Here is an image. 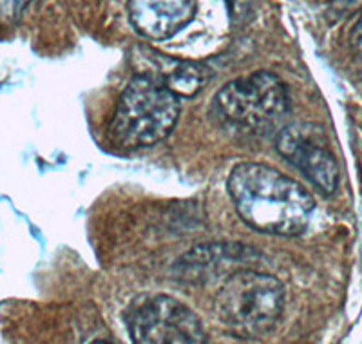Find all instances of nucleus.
<instances>
[{"instance_id": "nucleus-9", "label": "nucleus", "mask_w": 362, "mask_h": 344, "mask_svg": "<svg viewBox=\"0 0 362 344\" xmlns=\"http://www.w3.org/2000/svg\"><path fill=\"white\" fill-rule=\"evenodd\" d=\"M165 86L177 96H192L202 86L199 71L192 66H177L173 73L167 76Z\"/></svg>"}, {"instance_id": "nucleus-8", "label": "nucleus", "mask_w": 362, "mask_h": 344, "mask_svg": "<svg viewBox=\"0 0 362 344\" xmlns=\"http://www.w3.org/2000/svg\"><path fill=\"white\" fill-rule=\"evenodd\" d=\"M248 250L243 246L230 245H206L190 250L189 254L177 261V272L189 281H205L210 275H218V270L232 261L245 259Z\"/></svg>"}, {"instance_id": "nucleus-3", "label": "nucleus", "mask_w": 362, "mask_h": 344, "mask_svg": "<svg viewBox=\"0 0 362 344\" xmlns=\"http://www.w3.org/2000/svg\"><path fill=\"white\" fill-rule=\"evenodd\" d=\"M180 118V96L151 76L132 78L118 100L111 131L127 147L156 145Z\"/></svg>"}, {"instance_id": "nucleus-7", "label": "nucleus", "mask_w": 362, "mask_h": 344, "mask_svg": "<svg viewBox=\"0 0 362 344\" xmlns=\"http://www.w3.org/2000/svg\"><path fill=\"white\" fill-rule=\"evenodd\" d=\"M129 15L138 33L167 40L192 22L196 0H129Z\"/></svg>"}, {"instance_id": "nucleus-12", "label": "nucleus", "mask_w": 362, "mask_h": 344, "mask_svg": "<svg viewBox=\"0 0 362 344\" xmlns=\"http://www.w3.org/2000/svg\"><path fill=\"white\" fill-rule=\"evenodd\" d=\"M90 344H115V343H109V340L100 339V340H95V343H90Z\"/></svg>"}, {"instance_id": "nucleus-11", "label": "nucleus", "mask_w": 362, "mask_h": 344, "mask_svg": "<svg viewBox=\"0 0 362 344\" xmlns=\"http://www.w3.org/2000/svg\"><path fill=\"white\" fill-rule=\"evenodd\" d=\"M354 38H355V44L361 45L362 47V21L358 22L357 25H355V33H354Z\"/></svg>"}, {"instance_id": "nucleus-10", "label": "nucleus", "mask_w": 362, "mask_h": 344, "mask_svg": "<svg viewBox=\"0 0 362 344\" xmlns=\"http://www.w3.org/2000/svg\"><path fill=\"white\" fill-rule=\"evenodd\" d=\"M31 0H0V21L11 22L21 17Z\"/></svg>"}, {"instance_id": "nucleus-2", "label": "nucleus", "mask_w": 362, "mask_h": 344, "mask_svg": "<svg viewBox=\"0 0 362 344\" xmlns=\"http://www.w3.org/2000/svg\"><path fill=\"white\" fill-rule=\"evenodd\" d=\"M284 310V287L264 272L235 270L216 295V316L230 336L259 339L272 332Z\"/></svg>"}, {"instance_id": "nucleus-5", "label": "nucleus", "mask_w": 362, "mask_h": 344, "mask_svg": "<svg viewBox=\"0 0 362 344\" xmlns=\"http://www.w3.org/2000/svg\"><path fill=\"white\" fill-rule=\"evenodd\" d=\"M132 344H209L199 317L173 295H144L125 311Z\"/></svg>"}, {"instance_id": "nucleus-1", "label": "nucleus", "mask_w": 362, "mask_h": 344, "mask_svg": "<svg viewBox=\"0 0 362 344\" xmlns=\"http://www.w3.org/2000/svg\"><path fill=\"white\" fill-rule=\"evenodd\" d=\"M239 217L272 236H299L312 219L315 201L292 178L264 164H239L226 180Z\"/></svg>"}, {"instance_id": "nucleus-4", "label": "nucleus", "mask_w": 362, "mask_h": 344, "mask_svg": "<svg viewBox=\"0 0 362 344\" xmlns=\"http://www.w3.org/2000/svg\"><path fill=\"white\" fill-rule=\"evenodd\" d=\"M219 115L230 123L252 131L276 125L288 111V91L279 76L257 71L226 84L216 95Z\"/></svg>"}, {"instance_id": "nucleus-6", "label": "nucleus", "mask_w": 362, "mask_h": 344, "mask_svg": "<svg viewBox=\"0 0 362 344\" xmlns=\"http://www.w3.org/2000/svg\"><path fill=\"white\" fill-rule=\"evenodd\" d=\"M277 151L319 193L329 196L337 190L339 165L322 129L310 123L290 125L279 132Z\"/></svg>"}]
</instances>
